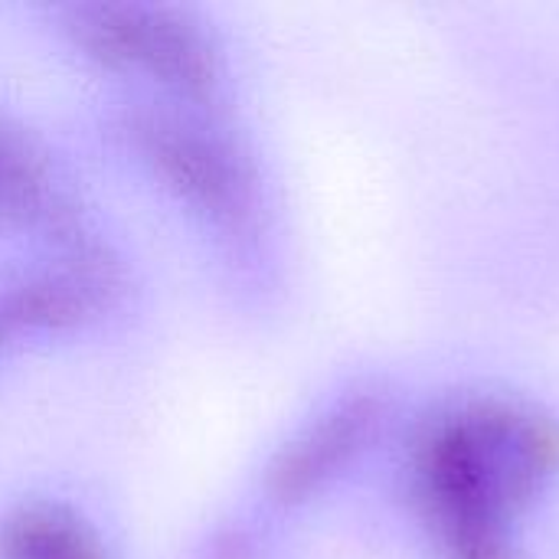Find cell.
Returning <instances> with one entry per match:
<instances>
[{
	"instance_id": "obj_1",
	"label": "cell",
	"mask_w": 559,
	"mask_h": 559,
	"mask_svg": "<svg viewBox=\"0 0 559 559\" xmlns=\"http://www.w3.org/2000/svg\"><path fill=\"white\" fill-rule=\"evenodd\" d=\"M559 465V432L511 400L439 416L416 449V495L449 559H514L511 527Z\"/></svg>"
},
{
	"instance_id": "obj_2",
	"label": "cell",
	"mask_w": 559,
	"mask_h": 559,
	"mask_svg": "<svg viewBox=\"0 0 559 559\" xmlns=\"http://www.w3.org/2000/svg\"><path fill=\"white\" fill-rule=\"evenodd\" d=\"M75 39L105 69L144 75L177 95L206 98L219 85V56L187 16L141 3H95L75 10Z\"/></svg>"
},
{
	"instance_id": "obj_3",
	"label": "cell",
	"mask_w": 559,
	"mask_h": 559,
	"mask_svg": "<svg viewBox=\"0 0 559 559\" xmlns=\"http://www.w3.org/2000/svg\"><path fill=\"white\" fill-rule=\"evenodd\" d=\"M131 134L144 160L190 206L213 219H236L246 210V174L219 138L174 118H144Z\"/></svg>"
},
{
	"instance_id": "obj_4",
	"label": "cell",
	"mask_w": 559,
	"mask_h": 559,
	"mask_svg": "<svg viewBox=\"0 0 559 559\" xmlns=\"http://www.w3.org/2000/svg\"><path fill=\"white\" fill-rule=\"evenodd\" d=\"M370 423L373 403L367 396H354L328 409L318 423H311L282 449L269 478L272 495H278V501H301L305 495L318 491L350 459Z\"/></svg>"
},
{
	"instance_id": "obj_5",
	"label": "cell",
	"mask_w": 559,
	"mask_h": 559,
	"mask_svg": "<svg viewBox=\"0 0 559 559\" xmlns=\"http://www.w3.org/2000/svg\"><path fill=\"white\" fill-rule=\"evenodd\" d=\"M0 559H105L95 531L62 504H29L7 521Z\"/></svg>"
},
{
	"instance_id": "obj_6",
	"label": "cell",
	"mask_w": 559,
	"mask_h": 559,
	"mask_svg": "<svg viewBox=\"0 0 559 559\" xmlns=\"http://www.w3.org/2000/svg\"><path fill=\"white\" fill-rule=\"evenodd\" d=\"M46 206V170L26 138L0 118V226L26 223Z\"/></svg>"
},
{
	"instance_id": "obj_7",
	"label": "cell",
	"mask_w": 559,
	"mask_h": 559,
	"mask_svg": "<svg viewBox=\"0 0 559 559\" xmlns=\"http://www.w3.org/2000/svg\"><path fill=\"white\" fill-rule=\"evenodd\" d=\"M0 328H3V321H0Z\"/></svg>"
}]
</instances>
